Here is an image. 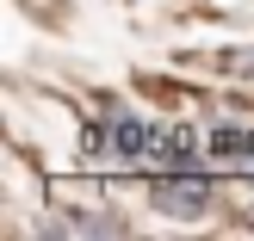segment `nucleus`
I'll return each mask as SVG.
<instances>
[{
	"label": "nucleus",
	"instance_id": "nucleus-1",
	"mask_svg": "<svg viewBox=\"0 0 254 241\" xmlns=\"http://www.w3.org/2000/svg\"><path fill=\"white\" fill-rule=\"evenodd\" d=\"M149 204L168 210V217H205V210H211V180H198V173L149 180Z\"/></svg>",
	"mask_w": 254,
	"mask_h": 241
},
{
	"label": "nucleus",
	"instance_id": "nucleus-2",
	"mask_svg": "<svg viewBox=\"0 0 254 241\" xmlns=\"http://www.w3.org/2000/svg\"><path fill=\"white\" fill-rule=\"evenodd\" d=\"M112 148H118L124 161H136V155H155V130H149L143 118H118V124H112Z\"/></svg>",
	"mask_w": 254,
	"mask_h": 241
},
{
	"label": "nucleus",
	"instance_id": "nucleus-3",
	"mask_svg": "<svg viewBox=\"0 0 254 241\" xmlns=\"http://www.w3.org/2000/svg\"><path fill=\"white\" fill-rule=\"evenodd\" d=\"M211 155L248 167V161H254V130H217V136H211Z\"/></svg>",
	"mask_w": 254,
	"mask_h": 241
},
{
	"label": "nucleus",
	"instance_id": "nucleus-4",
	"mask_svg": "<svg viewBox=\"0 0 254 241\" xmlns=\"http://www.w3.org/2000/svg\"><path fill=\"white\" fill-rule=\"evenodd\" d=\"M192 148H198L192 130H155V155L174 161V167H186V161H192Z\"/></svg>",
	"mask_w": 254,
	"mask_h": 241
},
{
	"label": "nucleus",
	"instance_id": "nucleus-5",
	"mask_svg": "<svg viewBox=\"0 0 254 241\" xmlns=\"http://www.w3.org/2000/svg\"><path fill=\"white\" fill-rule=\"evenodd\" d=\"M248 223H254V204H248Z\"/></svg>",
	"mask_w": 254,
	"mask_h": 241
}]
</instances>
